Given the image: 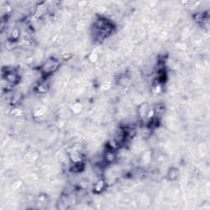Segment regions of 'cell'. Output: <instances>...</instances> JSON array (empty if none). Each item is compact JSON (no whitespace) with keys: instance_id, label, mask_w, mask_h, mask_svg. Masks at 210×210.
Instances as JSON below:
<instances>
[{"instance_id":"6da1fadb","label":"cell","mask_w":210,"mask_h":210,"mask_svg":"<svg viewBox=\"0 0 210 210\" xmlns=\"http://www.w3.org/2000/svg\"><path fill=\"white\" fill-rule=\"evenodd\" d=\"M57 67H58V62L54 59H50L44 64V66L42 67V71L45 73H50L52 72L55 71L57 68Z\"/></svg>"},{"instance_id":"7a4b0ae2","label":"cell","mask_w":210,"mask_h":210,"mask_svg":"<svg viewBox=\"0 0 210 210\" xmlns=\"http://www.w3.org/2000/svg\"><path fill=\"white\" fill-rule=\"evenodd\" d=\"M6 80H7L8 82L14 84V83H16L17 80H18V76H17V74L14 73V72H11L7 73V75H6Z\"/></svg>"},{"instance_id":"3957f363","label":"cell","mask_w":210,"mask_h":210,"mask_svg":"<svg viewBox=\"0 0 210 210\" xmlns=\"http://www.w3.org/2000/svg\"><path fill=\"white\" fill-rule=\"evenodd\" d=\"M115 159H116V156H115L113 152H112V150H109L108 152H106L104 159L107 163H113Z\"/></svg>"},{"instance_id":"277c9868","label":"cell","mask_w":210,"mask_h":210,"mask_svg":"<svg viewBox=\"0 0 210 210\" xmlns=\"http://www.w3.org/2000/svg\"><path fill=\"white\" fill-rule=\"evenodd\" d=\"M104 188V182L103 180H99L95 185V190L96 192H101Z\"/></svg>"},{"instance_id":"5b68a950","label":"cell","mask_w":210,"mask_h":210,"mask_svg":"<svg viewBox=\"0 0 210 210\" xmlns=\"http://www.w3.org/2000/svg\"><path fill=\"white\" fill-rule=\"evenodd\" d=\"M168 177L170 180H175L177 177V171L176 169H172L168 172Z\"/></svg>"}]
</instances>
